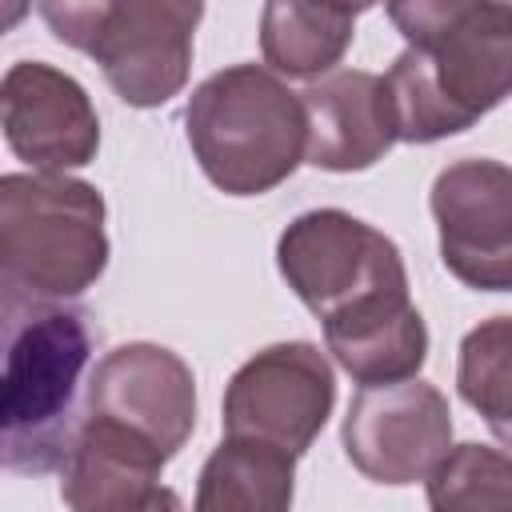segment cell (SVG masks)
Wrapping results in <instances>:
<instances>
[{
	"instance_id": "obj_1",
	"label": "cell",
	"mask_w": 512,
	"mask_h": 512,
	"mask_svg": "<svg viewBox=\"0 0 512 512\" xmlns=\"http://www.w3.org/2000/svg\"><path fill=\"white\" fill-rule=\"evenodd\" d=\"M404 36L384 88L396 140L432 144L488 116L512 84V8L484 0H408L388 4Z\"/></svg>"
},
{
	"instance_id": "obj_2",
	"label": "cell",
	"mask_w": 512,
	"mask_h": 512,
	"mask_svg": "<svg viewBox=\"0 0 512 512\" xmlns=\"http://www.w3.org/2000/svg\"><path fill=\"white\" fill-rule=\"evenodd\" d=\"M88 352L92 328L80 308L0 280V468L52 472L64 464Z\"/></svg>"
},
{
	"instance_id": "obj_3",
	"label": "cell",
	"mask_w": 512,
	"mask_h": 512,
	"mask_svg": "<svg viewBox=\"0 0 512 512\" xmlns=\"http://www.w3.org/2000/svg\"><path fill=\"white\" fill-rule=\"evenodd\" d=\"M184 132L204 176L228 196H264L304 164L300 100L260 64H232L196 84Z\"/></svg>"
},
{
	"instance_id": "obj_4",
	"label": "cell",
	"mask_w": 512,
	"mask_h": 512,
	"mask_svg": "<svg viewBox=\"0 0 512 512\" xmlns=\"http://www.w3.org/2000/svg\"><path fill=\"white\" fill-rule=\"evenodd\" d=\"M108 268L104 196L52 172L0 176V280L32 296H80Z\"/></svg>"
},
{
	"instance_id": "obj_5",
	"label": "cell",
	"mask_w": 512,
	"mask_h": 512,
	"mask_svg": "<svg viewBox=\"0 0 512 512\" xmlns=\"http://www.w3.org/2000/svg\"><path fill=\"white\" fill-rule=\"evenodd\" d=\"M44 24L68 48L88 52L112 92L132 108H160L192 68V36L204 16L196 0H96L40 4Z\"/></svg>"
},
{
	"instance_id": "obj_6",
	"label": "cell",
	"mask_w": 512,
	"mask_h": 512,
	"mask_svg": "<svg viewBox=\"0 0 512 512\" xmlns=\"http://www.w3.org/2000/svg\"><path fill=\"white\" fill-rule=\"evenodd\" d=\"M276 268L324 328L412 300L400 248L344 208L300 212L280 232Z\"/></svg>"
},
{
	"instance_id": "obj_7",
	"label": "cell",
	"mask_w": 512,
	"mask_h": 512,
	"mask_svg": "<svg viewBox=\"0 0 512 512\" xmlns=\"http://www.w3.org/2000/svg\"><path fill=\"white\" fill-rule=\"evenodd\" d=\"M336 404L328 356L308 340L260 348L224 388V436L304 456L324 432Z\"/></svg>"
},
{
	"instance_id": "obj_8",
	"label": "cell",
	"mask_w": 512,
	"mask_h": 512,
	"mask_svg": "<svg viewBox=\"0 0 512 512\" xmlns=\"http://www.w3.org/2000/svg\"><path fill=\"white\" fill-rule=\"evenodd\" d=\"M340 436L360 476L376 484H416L452 448V412L428 380L368 384L352 396Z\"/></svg>"
},
{
	"instance_id": "obj_9",
	"label": "cell",
	"mask_w": 512,
	"mask_h": 512,
	"mask_svg": "<svg viewBox=\"0 0 512 512\" xmlns=\"http://www.w3.org/2000/svg\"><path fill=\"white\" fill-rule=\"evenodd\" d=\"M432 216L444 268L480 292L512 288V172L468 156L432 180Z\"/></svg>"
},
{
	"instance_id": "obj_10",
	"label": "cell",
	"mask_w": 512,
	"mask_h": 512,
	"mask_svg": "<svg viewBox=\"0 0 512 512\" xmlns=\"http://www.w3.org/2000/svg\"><path fill=\"white\" fill-rule=\"evenodd\" d=\"M88 416L128 428L172 460L196 428L192 368L164 344H120L104 352L88 380Z\"/></svg>"
},
{
	"instance_id": "obj_11",
	"label": "cell",
	"mask_w": 512,
	"mask_h": 512,
	"mask_svg": "<svg viewBox=\"0 0 512 512\" xmlns=\"http://www.w3.org/2000/svg\"><path fill=\"white\" fill-rule=\"evenodd\" d=\"M0 132L16 160L52 176L92 164L100 148L92 96L44 60H20L0 76Z\"/></svg>"
},
{
	"instance_id": "obj_12",
	"label": "cell",
	"mask_w": 512,
	"mask_h": 512,
	"mask_svg": "<svg viewBox=\"0 0 512 512\" xmlns=\"http://www.w3.org/2000/svg\"><path fill=\"white\" fill-rule=\"evenodd\" d=\"M164 464L148 440L88 416L68 444L60 496L72 512H184L180 496L160 484Z\"/></svg>"
},
{
	"instance_id": "obj_13",
	"label": "cell",
	"mask_w": 512,
	"mask_h": 512,
	"mask_svg": "<svg viewBox=\"0 0 512 512\" xmlns=\"http://www.w3.org/2000/svg\"><path fill=\"white\" fill-rule=\"evenodd\" d=\"M296 100L304 112V160L324 172H364L396 144L392 100L376 72H332Z\"/></svg>"
},
{
	"instance_id": "obj_14",
	"label": "cell",
	"mask_w": 512,
	"mask_h": 512,
	"mask_svg": "<svg viewBox=\"0 0 512 512\" xmlns=\"http://www.w3.org/2000/svg\"><path fill=\"white\" fill-rule=\"evenodd\" d=\"M328 352L336 356V364L360 380V388L368 384H392V380H412L424 360H428V328L424 316L416 312V304H392L344 324L324 328Z\"/></svg>"
},
{
	"instance_id": "obj_15",
	"label": "cell",
	"mask_w": 512,
	"mask_h": 512,
	"mask_svg": "<svg viewBox=\"0 0 512 512\" xmlns=\"http://www.w3.org/2000/svg\"><path fill=\"white\" fill-rule=\"evenodd\" d=\"M296 460L252 440L224 436L200 468L192 512H292Z\"/></svg>"
},
{
	"instance_id": "obj_16",
	"label": "cell",
	"mask_w": 512,
	"mask_h": 512,
	"mask_svg": "<svg viewBox=\"0 0 512 512\" xmlns=\"http://www.w3.org/2000/svg\"><path fill=\"white\" fill-rule=\"evenodd\" d=\"M364 8L340 4H296L272 0L260 12V52L280 76L312 80L332 72L356 36V20Z\"/></svg>"
},
{
	"instance_id": "obj_17",
	"label": "cell",
	"mask_w": 512,
	"mask_h": 512,
	"mask_svg": "<svg viewBox=\"0 0 512 512\" xmlns=\"http://www.w3.org/2000/svg\"><path fill=\"white\" fill-rule=\"evenodd\" d=\"M428 512H512V464L504 448L456 444L424 476Z\"/></svg>"
},
{
	"instance_id": "obj_18",
	"label": "cell",
	"mask_w": 512,
	"mask_h": 512,
	"mask_svg": "<svg viewBox=\"0 0 512 512\" xmlns=\"http://www.w3.org/2000/svg\"><path fill=\"white\" fill-rule=\"evenodd\" d=\"M508 380H512V320L492 316L460 344L456 388L492 424L496 440H508Z\"/></svg>"
},
{
	"instance_id": "obj_19",
	"label": "cell",
	"mask_w": 512,
	"mask_h": 512,
	"mask_svg": "<svg viewBox=\"0 0 512 512\" xmlns=\"http://www.w3.org/2000/svg\"><path fill=\"white\" fill-rule=\"evenodd\" d=\"M28 16V4H16V0H0V36L12 32L20 20Z\"/></svg>"
}]
</instances>
